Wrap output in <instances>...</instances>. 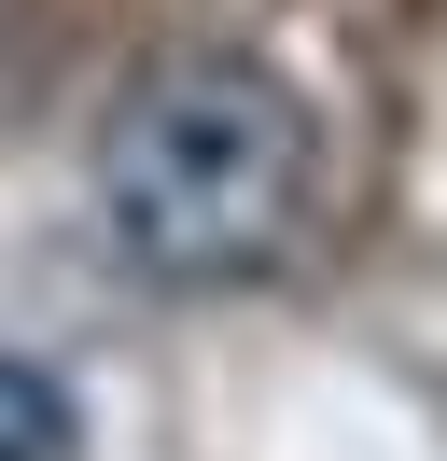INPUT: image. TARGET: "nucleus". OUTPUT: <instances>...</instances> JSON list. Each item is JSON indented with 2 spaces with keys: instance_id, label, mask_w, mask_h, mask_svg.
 I'll list each match as a JSON object with an SVG mask.
<instances>
[{
  "instance_id": "nucleus-1",
  "label": "nucleus",
  "mask_w": 447,
  "mask_h": 461,
  "mask_svg": "<svg viewBox=\"0 0 447 461\" xmlns=\"http://www.w3.org/2000/svg\"><path fill=\"white\" fill-rule=\"evenodd\" d=\"M307 98L238 42H182L98 113V224L154 294H238L307 224Z\"/></svg>"
},
{
  "instance_id": "nucleus-2",
  "label": "nucleus",
  "mask_w": 447,
  "mask_h": 461,
  "mask_svg": "<svg viewBox=\"0 0 447 461\" xmlns=\"http://www.w3.org/2000/svg\"><path fill=\"white\" fill-rule=\"evenodd\" d=\"M84 447V405L56 392L42 364H14V349H0V461H70Z\"/></svg>"
}]
</instances>
